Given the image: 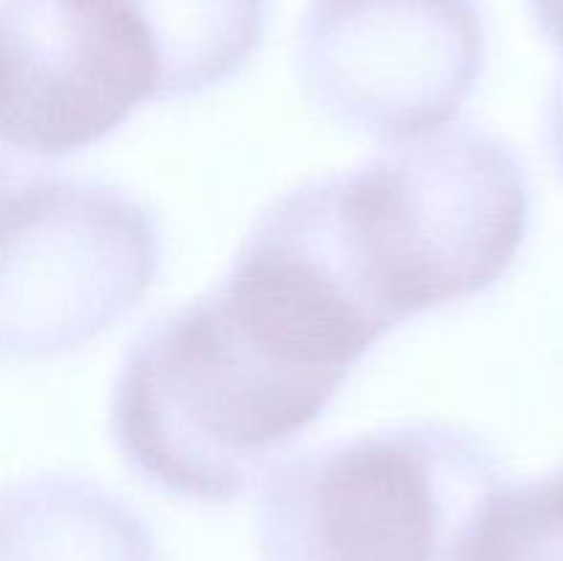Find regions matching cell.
<instances>
[{
  "label": "cell",
  "instance_id": "cell-1",
  "mask_svg": "<svg viewBox=\"0 0 563 561\" xmlns=\"http://www.w3.org/2000/svg\"><path fill=\"white\" fill-rule=\"evenodd\" d=\"M350 377L225 273L135 336L110 396V435L141 482L231 504L311 429Z\"/></svg>",
  "mask_w": 563,
  "mask_h": 561
},
{
  "label": "cell",
  "instance_id": "cell-2",
  "mask_svg": "<svg viewBox=\"0 0 563 561\" xmlns=\"http://www.w3.org/2000/svg\"><path fill=\"white\" fill-rule=\"evenodd\" d=\"M322 185L341 251L390 328L484 295L531 229L526 168L484 127L390 143Z\"/></svg>",
  "mask_w": 563,
  "mask_h": 561
},
{
  "label": "cell",
  "instance_id": "cell-3",
  "mask_svg": "<svg viewBox=\"0 0 563 561\" xmlns=\"http://www.w3.org/2000/svg\"><path fill=\"white\" fill-rule=\"evenodd\" d=\"M509 482L482 435L396 424L269 468L256 506L262 561H465Z\"/></svg>",
  "mask_w": 563,
  "mask_h": 561
},
{
  "label": "cell",
  "instance_id": "cell-4",
  "mask_svg": "<svg viewBox=\"0 0 563 561\" xmlns=\"http://www.w3.org/2000/svg\"><path fill=\"white\" fill-rule=\"evenodd\" d=\"M157 218L102 179L42 174L0 196V361L108 333L157 280Z\"/></svg>",
  "mask_w": 563,
  "mask_h": 561
},
{
  "label": "cell",
  "instance_id": "cell-5",
  "mask_svg": "<svg viewBox=\"0 0 563 561\" xmlns=\"http://www.w3.org/2000/svg\"><path fill=\"white\" fill-rule=\"evenodd\" d=\"M487 64L478 0H308L295 72L341 130L401 143L443 130Z\"/></svg>",
  "mask_w": 563,
  "mask_h": 561
},
{
  "label": "cell",
  "instance_id": "cell-6",
  "mask_svg": "<svg viewBox=\"0 0 563 561\" xmlns=\"http://www.w3.org/2000/svg\"><path fill=\"white\" fill-rule=\"evenodd\" d=\"M159 102L132 0H0V196Z\"/></svg>",
  "mask_w": 563,
  "mask_h": 561
},
{
  "label": "cell",
  "instance_id": "cell-7",
  "mask_svg": "<svg viewBox=\"0 0 563 561\" xmlns=\"http://www.w3.org/2000/svg\"><path fill=\"white\" fill-rule=\"evenodd\" d=\"M0 561H159L148 522L113 490L75 473L0 487Z\"/></svg>",
  "mask_w": 563,
  "mask_h": 561
},
{
  "label": "cell",
  "instance_id": "cell-8",
  "mask_svg": "<svg viewBox=\"0 0 563 561\" xmlns=\"http://www.w3.org/2000/svg\"><path fill=\"white\" fill-rule=\"evenodd\" d=\"M159 66V102L240 75L262 47L269 0H132Z\"/></svg>",
  "mask_w": 563,
  "mask_h": 561
},
{
  "label": "cell",
  "instance_id": "cell-9",
  "mask_svg": "<svg viewBox=\"0 0 563 561\" xmlns=\"http://www.w3.org/2000/svg\"><path fill=\"white\" fill-rule=\"evenodd\" d=\"M465 561H563V462L544 476L500 487Z\"/></svg>",
  "mask_w": 563,
  "mask_h": 561
},
{
  "label": "cell",
  "instance_id": "cell-10",
  "mask_svg": "<svg viewBox=\"0 0 563 561\" xmlns=\"http://www.w3.org/2000/svg\"><path fill=\"white\" fill-rule=\"evenodd\" d=\"M544 135H548V146L553 152V160L563 170V66L559 69V75H555L548 105H544Z\"/></svg>",
  "mask_w": 563,
  "mask_h": 561
},
{
  "label": "cell",
  "instance_id": "cell-11",
  "mask_svg": "<svg viewBox=\"0 0 563 561\" xmlns=\"http://www.w3.org/2000/svg\"><path fill=\"white\" fill-rule=\"evenodd\" d=\"M528 11L542 36L563 55V0H528Z\"/></svg>",
  "mask_w": 563,
  "mask_h": 561
}]
</instances>
